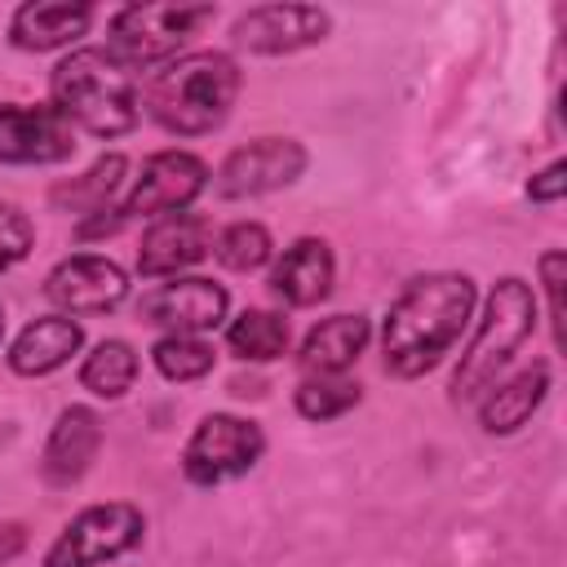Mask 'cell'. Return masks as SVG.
I'll return each instance as SVG.
<instances>
[{
  "label": "cell",
  "instance_id": "cell-19",
  "mask_svg": "<svg viewBox=\"0 0 567 567\" xmlns=\"http://www.w3.org/2000/svg\"><path fill=\"white\" fill-rule=\"evenodd\" d=\"M84 350V323L71 315H40L18 328V337L4 350V363L13 377H53Z\"/></svg>",
  "mask_w": 567,
  "mask_h": 567
},
{
  "label": "cell",
  "instance_id": "cell-1",
  "mask_svg": "<svg viewBox=\"0 0 567 567\" xmlns=\"http://www.w3.org/2000/svg\"><path fill=\"white\" fill-rule=\"evenodd\" d=\"M478 310V284L465 270L412 275L381 319V368L394 381L430 377L470 332Z\"/></svg>",
  "mask_w": 567,
  "mask_h": 567
},
{
  "label": "cell",
  "instance_id": "cell-18",
  "mask_svg": "<svg viewBox=\"0 0 567 567\" xmlns=\"http://www.w3.org/2000/svg\"><path fill=\"white\" fill-rule=\"evenodd\" d=\"M332 284H337V257H332V244L319 235H297L266 270V288L288 310H310L328 301Z\"/></svg>",
  "mask_w": 567,
  "mask_h": 567
},
{
  "label": "cell",
  "instance_id": "cell-10",
  "mask_svg": "<svg viewBox=\"0 0 567 567\" xmlns=\"http://www.w3.org/2000/svg\"><path fill=\"white\" fill-rule=\"evenodd\" d=\"M332 35V13L323 4H252L230 22V44L252 58H292L301 49H315Z\"/></svg>",
  "mask_w": 567,
  "mask_h": 567
},
{
  "label": "cell",
  "instance_id": "cell-24",
  "mask_svg": "<svg viewBox=\"0 0 567 567\" xmlns=\"http://www.w3.org/2000/svg\"><path fill=\"white\" fill-rule=\"evenodd\" d=\"M151 363L164 381L190 385L217 368V346L208 337H190V332H159L151 341Z\"/></svg>",
  "mask_w": 567,
  "mask_h": 567
},
{
  "label": "cell",
  "instance_id": "cell-5",
  "mask_svg": "<svg viewBox=\"0 0 567 567\" xmlns=\"http://www.w3.org/2000/svg\"><path fill=\"white\" fill-rule=\"evenodd\" d=\"M217 22V4H120L106 18V53L133 80L190 53L195 35Z\"/></svg>",
  "mask_w": 567,
  "mask_h": 567
},
{
  "label": "cell",
  "instance_id": "cell-14",
  "mask_svg": "<svg viewBox=\"0 0 567 567\" xmlns=\"http://www.w3.org/2000/svg\"><path fill=\"white\" fill-rule=\"evenodd\" d=\"M213 235H217L213 221L190 208L155 217L137 244V275L142 279H177V275L195 270L204 257H213Z\"/></svg>",
  "mask_w": 567,
  "mask_h": 567
},
{
  "label": "cell",
  "instance_id": "cell-9",
  "mask_svg": "<svg viewBox=\"0 0 567 567\" xmlns=\"http://www.w3.org/2000/svg\"><path fill=\"white\" fill-rule=\"evenodd\" d=\"M306 168H310V151L297 137L266 133V137H252V142L226 151V159L213 168L208 186L217 199H257V195L297 186L306 177Z\"/></svg>",
  "mask_w": 567,
  "mask_h": 567
},
{
  "label": "cell",
  "instance_id": "cell-17",
  "mask_svg": "<svg viewBox=\"0 0 567 567\" xmlns=\"http://www.w3.org/2000/svg\"><path fill=\"white\" fill-rule=\"evenodd\" d=\"M93 22L97 9L84 0H27L9 13V44L22 53H71Z\"/></svg>",
  "mask_w": 567,
  "mask_h": 567
},
{
  "label": "cell",
  "instance_id": "cell-16",
  "mask_svg": "<svg viewBox=\"0 0 567 567\" xmlns=\"http://www.w3.org/2000/svg\"><path fill=\"white\" fill-rule=\"evenodd\" d=\"M102 439H106V430H102L97 408L66 403L53 416V430H49L44 452H40V478H44V487H58V492L62 487H75L93 470V461L102 452Z\"/></svg>",
  "mask_w": 567,
  "mask_h": 567
},
{
  "label": "cell",
  "instance_id": "cell-28",
  "mask_svg": "<svg viewBox=\"0 0 567 567\" xmlns=\"http://www.w3.org/2000/svg\"><path fill=\"white\" fill-rule=\"evenodd\" d=\"M536 279H540V292L549 301V337H554V350H563V284H567V252L563 248H545L536 257Z\"/></svg>",
  "mask_w": 567,
  "mask_h": 567
},
{
  "label": "cell",
  "instance_id": "cell-23",
  "mask_svg": "<svg viewBox=\"0 0 567 567\" xmlns=\"http://www.w3.org/2000/svg\"><path fill=\"white\" fill-rule=\"evenodd\" d=\"M137 372H142V354L133 350V341L124 337H102L97 346H89V354L80 359V390H89L93 399H124L133 385H137Z\"/></svg>",
  "mask_w": 567,
  "mask_h": 567
},
{
  "label": "cell",
  "instance_id": "cell-2",
  "mask_svg": "<svg viewBox=\"0 0 567 567\" xmlns=\"http://www.w3.org/2000/svg\"><path fill=\"white\" fill-rule=\"evenodd\" d=\"M244 89V71L226 49H190L168 66L151 71L142 84V115L168 137L217 133Z\"/></svg>",
  "mask_w": 567,
  "mask_h": 567
},
{
  "label": "cell",
  "instance_id": "cell-26",
  "mask_svg": "<svg viewBox=\"0 0 567 567\" xmlns=\"http://www.w3.org/2000/svg\"><path fill=\"white\" fill-rule=\"evenodd\" d=\"M363 403V385L346 372H332V377H301L297 390H292V412L301 421H337L346 412H354Z\"/></svg>",
  "mask_w": 567,
  "mask_h": 567
},
{
  "label": "cell",
  "instance_id": "cell-12",
  "mask_svg": "<svg viewBox=\"0 0 567 567\" xmlns=\"http://www.w3.org/2000/svg\"><path fill=\"white\" fill-rule=\"evenodd\" d=\"M137 319L159 332H190L204 337L213 328H226L230 319V292L217 279L204 275H177L137 297Z\"/></svg>",
  "mask_w": 567,
  "mask_h": 567
},
{
  "label": "cell",
  "instance_id": "cell-15",
  "mask_svg": "<svg viewBox=\"0 0 567 567\" xmlns=\"http://www.w3.org/2000/svg\"><path fill=\"white\" fill-rule=\"evenodd\" d=\"M549 385H554V372H549V359H540V354L518 363V368H509L501 381H492L478 394V403H474L478 430L492 434V439L518 434L540 412V403L549 399Z\"/></svg>",
  "mask_w": 567,
  "mask_h": 567
},
{
  "label": "cell",
  "instance_id": "cell-3",
  "mask_svg": "<svg viewBox=\"0 0 567 567\" xmlns=\"http://www.w3.org/2000/svg\"><path fill=\"white\" fill-rule=\"evenodd\" d=\"M49 106L75 128L97 142L128 137L142 120V89L137 80L111 62L102 44H80L62 53L49 71Z\"/></svg>",
  "mask_w": 567,
  "mask_h": 567
},
{
  "label": "cell",
  "instance_id": "cell-7",
  "mask_svg": "<svg viewBox=\"0 0 567 567\" xmlns=\"http://www.w3.org/2000/svg\"><path fill=\"white\" fill-rule=\"evenodd\" d=\"M146 540V514L133 501H93L49 540L40 567H106Z\"/></svg>",
  "mask_w": 567,
  "mask_h": 567
},
{
  "label": "cell",
  "instance_id": "cell-27",
  "mask_svg": "<svg viewBox=\"0 0 567 567\" xmlns=\"http://www.w3.org/2000/svg\"><path fill=\"white\" fill-rule=\"evenodd\" d=\"M31 248H35V221L13 199H0V275L22 266Z\"/></svg>",
  "mask_w": 567,
  "mask_h": 567
},
{
  "label": "cell",
  "instance_id": "cell-25",
  "mask_svg": "<svg viewBox=\"0 0 567 567\" xmlns=\"http://www.w3.org/2000/svg\"><path fill=\"white\" fill-rule=\"evenodd\" d=\"M213 257L221 270L230 275H252V270H266L275 261V235L266 230V221H230L213 235Z\"/></svg>",
  "mask_w": 567,
  "mask_h": 567
},
{
  "label": "cell",
  "instance_id": "cell-11",
  "mask_svg": "<svg viewBox=\"0 0 567 567\" xmlns=\"http://www.w3.org/2000/svg\"><path fill=\"white\" fill-rule=\"evenodd\" d=\"M40 292L53 306V315L93 319V315H111L128 301V270L102 252H71L58 266H49Z\"/></svg>",
  "mask_w": 567,
  "mask_h": 567
},
{
  "label": "cell",
  "instance_id": "cell-13",
  "mask_svg": "<svg viewBox=\"0 0 567 567\" xmlns=\"http://www.w3.org/2000/svg\"><path fill=\"white\" fill-rule=\"evenodd\" d=\"M75 128L49 102H0V164L49 168L75 155Z\"/></svg>",
  "mask_w": 567,
  "mask_h": 567
},
{
  "label": "cell",
  "instance_id": "cell-20",
  "mask_svg": "<svg viewBox=\"0 0 567 567\" xmlns=\"http://www.w3.org/2000/svg\"><path fill=\"white\" fill-rule=\"evenodd\" d=\"M372 346V319L363 310H341L306 328L297 341V368L301 377H332L359 363V354Z\"/></svg>",
  "mask_w": 567,
  "mask_h": 567
},
{
  "label": "cell",
  "instance_id": "cell-8",
  "mask_svg": "<svg viewBox=\"0 0 567 567\" xmlns=\"http://www.w3.org/2000/svg\"><path fill=\"white\" fill-rule=\"evenodd\" d=\"M266 456V430L239 412H208L182 443V478L190 487H221L252 474Z\"/></svg>",
  "mask_w": 567,
  "mask_h": 567
},
{
  "label": "cell",
  "instance_id": "cell-30",
  "mask_svg": "<svg viewBox=\"0 0 567 567\" xmlns=\"http://www.w3.org/2000/svg\"><path fill=\"white\" fill-rule=\"evenodd\" d=\"M22 549H27V527H22L18 518H4V523H0V567L13 563Z\"/></svg>",
  "mask_w": 567,
  "mask_h": 567
},
{
  "label": "cell",
  "instance_id": "cell-31",
  "mask_svg": "<svg viewBox=\"0 0 567 567\" xmlns=\"http://www.w3.org/2000/svg\"><path fill=\"white\" fill-rule=\"evenodd\" d=\"M0 341H4V306H0Z\"/></svg>",
  "mask_w": 567,
  "mask_h": 567
},
{
  "label": "cell",
  "instance_id": "cell-22",
  "mask_svg": "<svg viewBox=\"0 0 567 567\" xmlns=\"http://www.w3.org/2000/svg\"><path fill=\"white\" fill-rule=\"evenodd\" d=\"M292 346V323L279 310L248 306L235 319H226V350L239 363H275Z\"/></svg>",
  "mask_w": 567,
  "mask_h": 567
},
{
  "label": "cell",
  "instance_id": "cell-4",
  "mask_svg": "<svg viewBox=\"0 0 567 567\" xmlns=\"http://www.w3.org/2000/svg\"><path fill=\"white\" fill-rule=\"evenodd\" d=\"M536 319H540V306H536V288L523 279V275H501L487 297H483V310L478 319L470 323V341L452 368V381H447V399L456 408H474L478 394L501 381L518 350L532 341L536 332Z\"/></svg>",
  "mask_w": 567,
  "mask_h": 567
},
{
  "label": "cell",
  "instance_id": "cell-21",
  "mask_svg": "<svg viewBox=\"0 0 567 567\" xmlns=\"http://www.w3.org/2000/svg\"><path fill=\"white\" fill-rule=\"evenodd\" d=\"M124 186H128V155H124V151H106V155H97L80 177L58 182V186L49 190V204H53L58 213H75L80 221H89V217L111 213V208L120 204Z\"/></svg>",
  "mask_w": 567,
  "mask_h": 567
},
{
  "label": "cell",
  "instance_id": "cell-29",
  "mask_svg": "<svg viewBox=\"0 0 567 567\" xmlns=\"http://www.w3.org/2000/svg\"><path fill=\"white\" fill-rule=\"evenodd\" d=\"M563 190H567V164H563V159L545 164V168H540V173H532V182H527V199H532V204H540V208L558 204V199H563Z\"/></svg>",
  "mask_w": 567,
  "mask_h": 567
},
{
  "label": "cell",
  "instance_id": "cell-6",
  "mask_svg": "<svg viewBox=\"0 0 567 567\" xmlns=\"http://www.w3.org/2000/svg\"><path fill=\"white\" fill-rule=\"evenodd\" d=\"M213 182V168L204 164V155L186 151V146H164V151H151L137 168V177H128L120 204L102 217H89L80 221V239H93V235H115L120 226L128 221H155V217H168V213H186L195 208V199L208 190Z\"/></svg>",
  "mask_w": 567,
  "mask_h": 567
}]
</instances>
